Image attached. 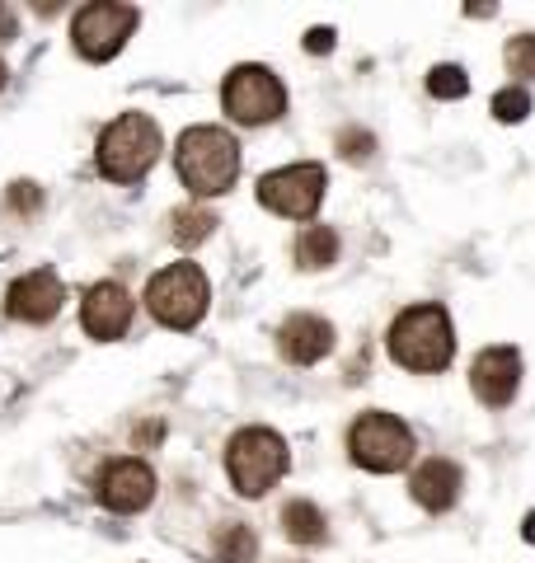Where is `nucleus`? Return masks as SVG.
I'll return each mask as SVG.
<instances>
[{
  "label": "nucleus",
  "mask_w": 535,
  "mask_h": 563,
  "mask_svg": "<svg viewBox=\"0 0 535 563\" xmlns=\"http://www.w3.org/2000/svg\"><path fill=\"white\" fill-rule=\"evenodd\" d=\"M465 90H470V76H465L460 66H432L428 94H437V99H460Z\"/></svg>",
  "instance_id": "obj_20"
},
{
  "label": "nucleus",
  "mask_w": 535,
  "mask_h": 563,
  "mask_svg": "<svg viewBox=\"0 0 535 563\" xmlns=\"http://www.w3.org/2000/svg\"><path fill=\"white\" fill-rule=\"evenodd\" d=\"M221 104L240 127H263L287 113V90L268 66H235L221 85Z\"/></svg>",
  "instance_id": "obj_7"
},
{
  "label": "nucleus",
  "mask_w": 535,
  "mask_h": 563,
  "mask_svg": "<svg viewBox=\"0 0 535 563\" xmlns=\"http://www.w3.org/2000/svg\"><path fill=\"white\" fill-rule=\"evenodd\" d=\"M132 29H137V10H132V5L94 0V5H85V10L71 19V43H76V52L85 61H108L127 47Z\"/></svg>",
  "instance_id": "obj_9"
},
{
  "label": "nucleus",
  "mask_w": 535,
  "mask_h": 563,
  "mask_svg": "<svg viewBox=\"0 0 535 563\" xmlns=\"http://www.w3.org/2000/svg\"><path fill=\"white\" fill-rule=\"evenodd\" d=\"M526 113H531V94L521 90V85L493 94V118H498V122H521Z\"/></svg>",
  "instance_id": "obj_21"
},
{
  "label": "nucleus",
  "mask_w": 535,
  "mask_h": 563,
  "mask_svg": "<svg viewBox=\"0 0 535 563\" xmlns=\"http://www.w3.org/2000/svg\"><path fill=\"white\" fill-rule=\"evenodd\" d=\"M470 385L489 409L512 404V399H517V385H521V352L517 348H484L470 366Z\"/></svg>",
  "instance_id": "obj_12"
},
{
  "label": "nucleus",
  "mask_w": 535,
  "mask_h": 563,
  "mask_svg": "<svg viewBox=\"0 0 535 563\" xmlns=\"http://www.w3.org/2000/svg\"><path fill=\"white\" fill-rule=\"evenodd\" d=\"M226 474L240 498H263L287 474V442L273 427H240L226 446Z\"/></svg>",
  "instance_id": "obj_5"
},
{
  "label": "nucleus",
  "mask_w": 535,
  "mask_h": 563,
  "mask_svg": "<svg viewBox=\"0 0 535 563\" xmlns=\"http://www.w3.org/2000/svg\"><path fill=\"white\" fill-rule=\"evenodd\" d=\"M348 451H352V460H357L362 470L395 474V470H404V465L413 460V432L399 423L395 413L371 409V413H362V418L352 423Z\"/></svg>",
  "instance_id": "obj_6"
},
{
  "label": "nucleus",
  "mask_w": 535,
  "mask_h": 563,
  "mask_svg": "<svg viewBox=\"0 0 535 563\" xmlns=\"http://www.w3.org/2000/svg\"><path fill=\"white\" fill-rule=\"evenodd\" d=\"M338 259V230L334 226H306L296 240V263L301 268H329Z\"/></svg>",
  "instance_id": "obj_18"
},
{
  "label": "nucleus",
  "mask_w": 535,
  "mask_h": 563,
  "mask_svg": "<svg viewBox=\"0 0 535 563\" xmlns=\"http://www.w3.org/2000/svg\"><path fill=\"white\" fill-rule=\"evenodd\" d=\"M15 202L24 207V212H29V207H38V188H33V183H15Z\"/></svg>",
  "instance_id": "obj_26"
},
{
  "label": "nucleus",
  "mask_w": 535,
  "mask_h": 563,
  "mask_svg": "<svg viewBox=\"0 0 535 563\" xmlns=\"http://www.w3.org/2000/svg\"><path fill=\"white\" fill-rule=\"evenodd\" d=\"M99 503L108 512H118V517H132L141 507H151L155 498V470L146 460H108L104 470H99Z\"/></svg>",
  "instance_id": "obj_10"
},
{
  "label": "nucleus",
  "mask_w": 535,
  "mask_h": 563,
  "mask_svg": "<svg viewBox=\"0 0 535 563\" xmlns=\"http://www.w3.org/2000/svg\"><path fill=\"white\" fill-rule=\"evenodd\" d=\"M413 503L428 507V512H446V507L460 498V470L451 460H428V465H418L413 474Z\"/></svg>",
  "instance_id": "obj_15"
},
{
  "label": "nucleus",
  "mask_w": 535,
  "mask_h": 563,
  "mask_svg": "<svg viewBox=\"0 0 535 563\" xmlns=\"http://www.w3.org/2000/svg\"><path fill=\"white\" fill-rule=\"evenodd\" d=\"M507 71L512 76H535V33H521L507 43Z\"/></svg>",
  "instance_id": "obj_22"
},
{
  "label": "nucleus",
  "mask_w": 535,
  "mask_h": 563,
  "mask_svg": "<svg viewBox=\"0 0 535 563\" xmlns=\"http://www.w3.org/2000/svg\"><path fill=\"white\" fill-rule=\"evenodd\" d=\"M212 554L216 563H259V535L249 531L245 521H230V526L216 531Z\"/></svg>",
  "instance_id": "obj_16"
},
{
  "label": "nucleus",
  "mask_w": 535,
  "mask_h": 563,
  "mask_svg": "<svg viewBox=\"0 0 535 563\" xmlns=\"http://www.w3.org/2000/svg\"><path fill=\"white\" fill-rule=\"evenodd\" d=\"M62 301H66L62 277L52 273V268H33V273L10 282V291H5V315L24 320V324H47V320H57Z\"/></svg>",
  "instance_id": "obj_11"
},
{
  "label": "nucleus",
  "mask_w": 535,
  "mask_h": 563,
  "mask_svg": "<svg viewBox=\"0 0 535 563\" xmlns=\"http://www.w3.org/2000/svg\"><path fill=\"white\" fill-rule=\"evenodd\" d=\"M282 526H287V540H296V545H320L324 540V512L306 498L282 507Z\"/></svg>",
  "instance_id": "obj_17"
},
{
  "label": "nucleus",
  "mask_w": 535,
  "mask_h": 563,
  "mask_svg": "<svg viewBox=\"0 0 535 563\" xmlns=\"http://www.w3.org/2000/svg\"><path fill=\"white\" fill-rule=\"evenodd\" d=\"M19 33V19H15V10L10 5H0V43H10Z\"/></svg>",
  "instance_id": "obj_25"
},
{
  "label": "nucleus",
  "mask_w": 535,
  "mask_h": 563,
  "mask_svg": "<svg viewBox=\"0 0 535 563\" xmlns=\"http://www.w3.org/2000/svg\"><path fill=\"white\" fill-rule=\"evenodd\" d=\"M99 174L113 183H141L160 160V127L146 113H123L118 122H108L99 137Z\"/></svg>",
  "instance_id": "obj_3"
},
{
  "label": "nucleus",
  "mask_w": 535,
  "mask_h": 563,
  "mask_svg": "<svg viewBox=\"0 0 535 563\" xmlns=\"http://www.w3.org/2000/svg\"><path fill=\"white\" fill-rule=\"evenodd\" d=\"M80 324H85V334L99 338V343L123 338L127 324H132V296H127L118 282H94V287L85 291V301H80Z\"/></svg>",
  "instance_id": "obj_13"
},
{
  "label": "nucleus",
  "mask_w": 535,
  "mask_h": 563,
  "mask_svg": "<svg viewBox=\"0 0 535 563\" xmlns=\"http://www.w3.org/2000/svg\"><path fill=\"white\" fill-rule=\"evenodd\" d=\"M521 535H526V540L535 545V512H526V521H521Z\"/></svg>",
  "instance_id": "obj_27"
},
{
  "label": "nucleus",
  "mask_w": 535,
  "mask_h": 563,
  "mask_svg": "<svg viewBox=\"0 0 535 563\" xmlns=\"http://www.w3.org/2000/svg\"><path fill=\"white\" fill-rule=\"evenodd\" d=\"M174 165L198 198H221L240 179V141L226 127H188L174 146Z\"/></svg>",
  "instance_id": "obj_1"
},
{
  "label": "nucleus",
  "mask_w": 535,
  "mask_h": 563,
  "mask_svg": "<svg viewBox=\"0 0 535 563\" xmlns=\"http://www.w3.org/2000/svg\"><path fill=\"white\" fill-rule=\"evenodd\" d=\"M207 301H212V287L198 263H169L146 282V310L165 329H198Z\"/></svg>",
  "instance_id": "obj_4"
},
{
  "label": "nucleus",
  "mask_w": 535,
  "mask_h": 563,
  "mask_svg": "<svg viewBox=\"0 0 535 563\" xmlns=\"http://www.w3.org/2000/svg\"><path fill=\"white\" fill-rule=\"evenodd\" d=\"M5 80H10V71H5V61H0V90H5Z\"/></svg>",
  "instance_id": "obj_28"
},
{
  "label": "nucleus",
  "mask_w": 535,
  "mask_h": 563,
  "mask_svg": "<svg viewBox=\"0 0 535 563\" xmlns=\"http://www.w3.org/2000/svg\"><path fill=\"white\" fill-rule=\"evenodd\" d=\"M390 357L409 371H446L456 357V329L442 305H409L395 324H390Z\"/></svg>",
  "instance_id": "obj_2"
},
{
  "label": "nucleus",
  "mask_w": 535,
  "mask_h": 563,
  "mask_svg": "<svg viewBox=\"0 0 535 563\" xmlns=\"http://www.w3.org/2000/svg\"><path fill=\"white\" fill-rule=\"evenodd\" d=\"M324 183H329V174H324V165H315V160L282 165V169H273V174H263L259 179V202L277 216L306 221V216L320 212Z\"/></svg>",
  "instance_id": "obj_8"
},
{
  "label": "nucleus",
  "mask_w": 535,
  "mask_h": 563,
  "mask_svg": "<svg viewBox=\"0 0 535 563\" xmlns=\"http://www.w3.org/2000/svg\"><path fill=\"white\" fill-rule=\"evenodd\" d=\"M212 230H216V216L207 212V207H179V212H174V240L184 244V249L202 244Z\"/></svg>",
  "instance_id": "obj_19"
},
{
  "label": "nucleus",
  "mask_w": 535,
  "mask_h": 563,
  "mask_svg": "<svg viewBox=\"0 0 535 563\" xmlns=\"http://www.w3.org/2000/svg\"><path fill=\"white\" fill-rule=\"evenodd\" d=\"M306 47H310V52H320V57H324V52H334V29H310L306 33Z\"/></svg>",
  "instance_id": "obj_24"
},
{
  "label": "nucleus",
  "mask_w": 535,
  "mask_h": 563,
  "mask_svg": "<svg viewBox=\"0 0 535 563\" xmlns=\"http://www.w3.org/2000/svg\"><path fill=\"white\" fill-rule=\"evenodd\" d=\"M371 146H376V141H371V132H343V137H338V151L348 155V160H367Z\"/></svg>",
  "instance_id": "obj_23"
},
{
  "label": "nucleus",
  "mask_w": 535,
  "mask_h": 563,
  "mask_svg": "<svg viewBox=\"0 0 535 563\" xmlns=\"http://www.w3.org/2000/svg\"><path fill=\"white\" fill-rule=\"evenodd\" d=\"M277 348H282L287 362L315 366V362H324V357L334 352V324L301 310V315H291V320L277 329Z\"/></svg>",
  "instance_id": "obj_14"
}]
</instances>
